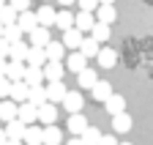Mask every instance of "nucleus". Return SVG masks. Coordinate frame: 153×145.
Masks as SVG:
<instances>
[{"instance_id":"nucleus-1","label":"nucleus","mask_w":153,"mask_h":145,"mask_svg":"<svg viewBox=\"0 0 153 145\" xmlns=\"http://www.w3.org/2000/svg\"><path fill=\"white\" fill-rule=\"evenodd\" d=\"M16 118L22 120L25 126H27V123H36V120H38V107L30 104V101H19V104H16Z\"/></svg>"},{"instance_id":"nucleus-2","label":"nucleus","mask_w":153,"mask_h":145,"mask_svg":"<svg viewBox=\"0 0 153 145\" xmlns=\"http://www.w3.org/2000/svg\"><path fill=\"white\" fill-rule=\"evenodd\" d=\"M60 104L66 107V112H82L85 99H82L79 90H66V96H63V101H60Z\"/></svg>"},{"instance_id":"nucleus-3","label":"nucleus","mask_w":153,"mask_h":145,"mask_svg":"<svg viewBox=\"0 0 153 145\" xmlns=\"http://www.w3.org/2000/svg\"><path fill=\"white\" fill-rule=\"evenodd\" d=\"M41 68H44V80L47 82H57V80H63V74H66V66L60 60H47Z\"/></svg>"},{"instance_id":"nucleus-4","label":"nucleus","mask_w":153,"mask_h":145,"mask_svg":"<svg viewBox=\"0 0 153 145\" xmlns=\"http://www.w3.org/2000/svg\"><path fill=\"white\" fill-rule=\"evenodd\" d=\"M82 39H85V33L79 30V28H68V30H63V47L66 49H79V44H82Z\"/></svg>"},{"instance_id":"nucleus-5","label":"nucleus","mask_w":153,"mask_h":145,"mask_svg":"<svg viewBox=\"0 0 153 145\" xmlns=\"http://www.w3.org/2000/svg\"><path fill=\"white\" fill-rule=\"evenodd\" d=\"M47 88V101H52V104H60L63 101V96H66V85H63V80H57V82H47L44 85Z\"/></svg>"},{"instance_id":"nucleus-6","label":"nucleus","mask_w":153,"mask_h":145,"mask_svg":"<svg viewBox=\"0 0 153 145\" xmlns=\"http://www.w3.org/2000/svg\"><path fill=\"white\" fill-rule=\"evenodd\" d=\"M66 126H68V132H71L74 137H79L90 123H88V118H85L82 112H68V123H66Z\"/></svg>"},{"instance_id":"nucleus-7","label":"nucleus","mask_w":153,"mask_h":145,"mask_svg":"<svg viewBox=\"0 0 153 145\" xmlns=\"http://www.w3.org/2000/svg\"><path fill=\"white\" fill-rule=\"evenodd\" d=\"M93 16H99V22H107L112 25L115 19H118V11H115V3H99L93 11Z\"/></svg>"},{"instance_id":"nucleus-8","label":"nucleus","mask_w":153,"mask_h":145,"mask_svg":"<svg viewBox=\"0 0 153 145\" xmlns=\"http://www.w3.org/2000/svg\"><path fill=\"white\" fill-rule=\"evenodd\" d=\"M131 126H134V120H131V115L123 110V112H118V115H112V132L115 134H126V132H131Z\"/></svg>"},{"instance_id":"nucleus-9","label":"nucleus","mask_w":153,"mask_h":145,"mask_svg":"<svg viewBox=\"0 0 153 145\" xmlns=\"http://www.w3.org/2000/svg\"><path fill=\"white\" fill-rule=\"evenodd\" d=\"M41 134H44V126L27 123V126H25V134H22V142H25V145H41Z\"/></svg>"},{"instance_id":"nucleus-10","label":"nucleus","mask_w":153,"mask_h":145,"mask_svg":"<svg viewBox=\"0 0 153 145\" xmlns=\"http://www.w3.org/2000/svg\"><path fill=\"white\" fill-rule=\"evenodd\" d=\"M96 60H99L101 68H115V63H118V52H115L112 47H99V55H96Z\"/></svg>"},{"instance_id":"nucleus-11","label":"nucleus","mask_w":153,"mask_h":145,"mask_svg":"<svg viewBox=\"0 0 153 145\" xmlns=\"http://www.w3.org/2000/svg\"><path fill=\"white\" fill-rule=\"evenodd\" d=\"M38 120H41V126H49L57 120V104L52 101H44L41 107H38Z\"/></svg>"},{"instance_id":"nucleus-12","label":"nucleus","mask_w":153,"mask_h":145,"mask_svg":"<svg viewBox=\"0 0 153 145\" xmlns=\"http://www.w3.org/2000/svg\"><path fill=\"white\" fill-rule=\"evenodd\" d=\"M41 145H63V132L57 129L55 123L44 126V134H41Z\"/></svg>"},{"instance_id":"nucleus-13","label":"nucleus","mask_w":153,"mask_h":145,"mask_svg":"<svg viewBox=\"0 0 153 145\" xmlns=\"http://www.w3.org/2000/svg\"><path fill=\"white\" fill-rule=\"evenodd\" d=\"M27 36H30V47H47V41L52 39V36H49V28H44V25H36Z\"/></svg>"},{"instance_id":"nucleus-14","label":"nucleus","mask_w":153,"mask_h":145,"mask_svg":"<svg viewBox=\"0 0 153 145\" xmlns=\"http://www.w3.org/2000/svg\"><path fill=\"white\" fill-rule=\"evenodd\" d=\"M27 90H30V85L25 82V80H16V82H11V90H8V99L11 101H27Z\"/></svg>"},{"instance_id":"nucleus-15","label":"nucleus","mask_w":153,"mask_h":145,"mask_svg":"<svg viewBox=\"0 0 153 145\" xmlns=\"http://www.w3.org/2000/svg\"><path fill=\"white\" fill-rule=\"evenodd\" d=\"M90 93H93V99H96V101H101V104H104V101H107V99L115 93V90H112V85H109V82H104V80H96V85L90 88Z\"/></svg>"},{"instance_id":"nucleus-16","label":"nucleus","mask_w":153,"mask_h":145,"mask_svg":"<svg viewBox=\"0 0 153 145\" xmlns=\"http://www.w3.org/2000/svg\"><path fill=\"white\" fill-rule=\"evenodd\" d=\"M16 25L22 28V33H30V30L38 25V19H36V11H30V8H27V11H19V14H16Z\"/></svg>"},{"instance_id":"nucleus-17","label":"nucleus","mask_w":153,"mask_h":145,"mask_svg":"<svg viewBox=\"0 0 153 145\" xmlns=\"http://www.w3.org/2000/svg\"><path fill=\"white\" fill-rule=\"evenodd\" d=\"M85 66H88V58L82 55L79 49H71V55L66 58V68H68V71H74V74H76V71H82Z\"/></svg>"},{"instance_id":"nucleus-18","label":"nucleus","mask_w":153,"mask_h":145,"mask_svg":"<svg viewBox=\"0 0 153 145\" xmlns=\"http://www.w3.org/2000/svg\"><path fill=\"white\" fill-rule=\"evenodd\" d=\"M6 137L8 140H22V134H25V123L19 120V118H11V120H6Z\"/></svg>"},{"instance_id":"nucleus-19","label":"nucleus","mask_w":153,"mask_h":145,"mask_svg":"<svg viewBox=\"0 0 153 145\" xmlns=\"http://www.w3.org/2000/svg\"><path fill=\"white\" fill-rule=\"evenodd\" d=\"M93 22H96L93 11H76V14H74V28H79L82 33H88V30L93 28Z\"/></svg>"},{"instance_id":"nucleus-20","label":"nucleus","mask_w":153,"mask_h":145,"mask_svg":"<svg viewBox=\"0 0 153 145\" xmlns=\"http://www.w3.org/2000/svg\"><path fill=\"white\" fill-rule=\"evenodd\" d=\"M90 36H93V39L96 41H99V44H104V41H109V36H112V30H109V25L107 22H99V19H96L93 22V28L88 30Z\"/></svg>"},{"instance_id":"nucleus-21","label":"nucleus","mask_w":153,"mask_h":145,"mask_svg":"<svg viewBox=\"0 0 153 145\" xmlns=\"http://www.w3.org/2000/svg\"><path fill=\"white\" fill-rule=\"evenodd\" d=\"M25 63H27V66H44V63H47V52H44V47H27Z\"/></svg>"},{"instance_id":"nucleus-22","label":"nucleus","mask_w":153,"mask_h":145,"mask_svg":"<svg viewBox=\"0 0 153 145\" xmlns=\"http://www.w3.org/2000/svg\"><path fill=\"white\" fill-rule=\"evenodd\" d=\"M25 68H27L25 60H8V66H6V77H8L11 82H16V80L25 77Z\"/></svg>"},{"instance_id":"nucleus-23","label":"nucleus","mask_w":153,"mask_h":145,"mask_svg":"<svg viewBox=\"0 0 153 145\" xmlns=\"http://www.w3.org/2000/svg\"><path fill=\"white\" fill-rule=\"evenodd\" d=\"M96 80H99V74H96V68H90V66H85L82 71H76V82H79V88H93L96 85Z\"/></svg>"},{"instance_id":"nucleus-24","label":"nucleus","mask_w":153,"mask_h":145,"mask_svg":"<svg viewBox=\"0 0 153 145\" xmlns=\"http://www.w3.org/2000/svg\"><path fill=\"white\" fill-rule=\"evenodd\" d=\"M27 41H22V39H19V41H11L8 44V60H25V55H27Z\"/></svg>"},{"instance_id":"nucleus-25","label":"nucleus","mask_w":153,"mask_h":145,"mask_svg":"<svg viewBox=\"0 0 153 145\" xmlns=\"http://www.w3.org/2000/svg\"><path fill=\"white\" fill-rule=\"evenodd\" d=\"M44 52H47V60H63V55H66V47H63V41H47V47H44Z\"/></svg>"},{"instance_id":"nucleus-26","label":"nucleus","mask_w":153,"mask_h":145,"mask_svg":"<svg viewBox=\"0 0 153 145\" xmlns=\"http://www.w3.org/2000/svg\"><path fill=\"white\" fill-rule=\"evenodd\" d=\"M55 14H57V11H55L52 6H47V3H44L41 8L36 11V19H38V25H44V28H52V25H55Z\"/></svg>"},{"instance_id":"nucleus-27","label":"nucleus","mask_w":153,"mask_h":145,"mask_svg":"<svg viewBox=\"0 0 153 145\" xmlns=\"http://www.w3.org/2000/svg\"><path fill=\"white\" fill-rule=\"evenodd\" d=\"M27 101L36 104V107H41V104L47 101V88H44V82H41V85H30V90H27Z\"/></svg>"},{"instance_id":"nucleus-28","label":"nucleus","mask_w":153,"mask_h":145,"mask_svg":"<svg viewBox=\"0 0 153 145\" xmlns=\"http://www.w3.org/2000/svg\"><path fill=\"white\" fill-rule=\"evenodd\" d=\"M104 107H107V112H109V115H118V112H123V110H126V99H123V96H118V93H112V96L104 101Z\"/></svg>"},{"instance_id":"nucleus-29","label":"nucleus","mask_w":153,"mask_h":145,"mask_svg":"<svg viewBox=\"0 0 153 145\" xmlns=\"http://www.w3.org/2000/svg\"><path fill=\"white\" fill-rule=\"evenodd\" d=\"M22 80H25L27 85H41V82H44V68H41V66H27Z\"/></svg>"},{"instance_id":"nucleus-30","label":"nucleus","mask_w":153,"mask_h":145,"mask_svg":"<svg viewBox=\"0 0 153 145\" xmlns=\"http://www.w3.org/2000/svg\"><path fill=\"white\" fill-rule=\"evenodd\" d=\"M79 52L85 58H96V55H99V41H96L93 36H85L82 44H79Z\"/></svg>"},{"instance_id":"nucleus-31","label":"nucleus","mask_w":153,"mask_h":145,"mask_svg":"<svg viewBox=\"0 0 153 145\" xmlns=\"http://www.w3.org/2000/svg\"><path fill=\"white\" fill-rule=\"evenodd\" d=\"M11 118H16V101H11V99H0V120H11Z\"/></svg>"},{"instance_id":"nucleus-32","label":"nucleus","mask_w":153,"mask_h":145,"mask_svg":"<svg viewBox=\"0 0 153 145\" xmlns=\"http://www.w3.org/2000/svg\"><path fill=\"white\" fill-rule=\"evenodd\" d=\"M71 25H74V14L71 11H57L55 14V28L57 30H68Z\"/></svg>"},{"instance_id":"nucleus-33","label":"nucleus","mask_w":153,"mask_h":145,"mask_svg":"<svg viewBox=\"0 0 153 145\" xmlns=\"http://www.w3.org/2000/svg\"><path fill=\"white\" fill-rule=\"evenodd\" d=\"M22 36H25V33H22V28H19L16 22H11V25H3V39H6L8 44H11V41H19Z\"/></svg>"},{"instance_id":"nucleus-34","label":"nucleus","mask_w":153,"mask_h":145,"mask_svg":"<svg viewBox=\"0 0 153 145\" xmlns=\"http://www.w3.org/2000/svg\"><path fill=\"white\" fill-rule=\"evenodd\" d=\"M79 137H82V142H85V145H99V140H101V132L96 129V126H88V129H85Z\"/></svg>"},{"instance_id":"nucleus-35","label":"nucleus","mask_w":153,"mask_h":145,"mask_svg":"<svg viewBox=\"0 0 153 145\" xmlns=\"http://www.w3.org/2000/svg\"><path fill=\"white\" fill-rule=\"evenodd\" d=\"M16 14H19V11H16L14 6H8V3H6L3 8H0V22H3V25H11V22H16Z\"/></svg>"},{"instance_id":"nucleus-36","label":"nucleus","mask_w":153,"mask_h":145,"mask_svg":"<svg viewBox=\"0 0 153 145\" xmlns=\"http://www.w3.org/2000/svg\"><path fill=\"white\" fill-rule=\"evenodd\" d=\"M76 6H79V11H96L99 0H76Z\"/></svg>"},{"instance_id":"nucleus-37","label":"nucleus","mask_w":153,"mask_h":145,"mask_svg":"<svg viewBox=\"0 0 153 145\" xmlns=\"http://www.w3.org/2000/svg\"><path fill=\"white\" fill-rule=\"evenodd\" d=\"M8 90H11V80L0 77V99H8Z\"/></svg>"},{"instance_id":"nucleus-38","label":"nucleus","mask_w":153,"mask_h":145,"mask_svg":"<svg viewBox=\"0 0 153 145\" xmlns=\"http://www.w3.org/2000/svg\"><path fill=\"white\" fill-rule=\"evenodd\" d=\"M8 6H14L16 11H27L30 8V0H8Z\"/></svg>"},{"instance_id":"nucleus-39","label":"nucleus","mask_w":153,"mask_h":145,"mask_svg":"<svg viewBox=\"0 0 153 145\" xmlns=\"http://www.w3.org/2000/svg\"><path fill=\"white\" fill-rule=\"evenodd\" d=\"M99 145H118V137H115V134H101Z\"/></svg>"},{"instance_id":"nucleus-40","label":"nucleus","mask_w":153,"mask_h":145,"mask_svg":"<svg viewBox=\"0 0 153 145\" xmlns=\"http://www.w3.org/2000/svg\"><path fill=\"white\" fill-rule=\"evenodd\" d=\"M0 58H8V41L0 36Z\"/></svg>"},{"instance_id":"nucleus-41","label":"nucleus","mask_w":153,"mask_h":145,"mask_svg":"<svg viewBox=\"0 0 153 145\" xmlns=\"http://www.w3.org/2000/svg\"><path fill=\"white\" fill-rule=\"evenodd\" d=\"M6 66H8V58H0V77H6Z\"/></svg>"},{"instance_id":"nucleus-42","label":"nucleus","mask_w":153,"mask_h":145,"mask_svg":"<svg viewBox=\"0 0 153 145\" xmlns=\"http://www.w3.org/2000/svg\"><path fill=\"white\" fill-rule=\"evenodd\" d=\"M66 145H85V142H82V137H71V140H68Z\"/></svg>"},{"instance_id":"nucleus-43","label":"nucleus","mask_w":153,"mask_h":145,"mask_svg":"<svg viewBox=\"0 0 153 145\" xmlns=\"http://www.w3.org/2000/svg\"><path fill=\"white\" fill-rule=\"evenodd\" d=\"M3 145H25V142H22V140H6Z\"/></svg>"},{"instance_id":"nucleus-44","label":"nucleus","mask_w":153,"mask_h":145,"mask_svg":"<svg viewBox=\"0 0 153 145\" xmlns=\"http://www.w3.org/2000/svg\"><path fill=\"white\" fill-rule=\"evenodd\" d=\"M57 3H60V6L66 8V6H71V3H76V0H57Z\"/></svg>"},{"instance_id":"nucleus-45","label":"nucleus","mask_w":153,"mask_h":145,"mask_svg":"<svg viewBox=\"0 0 153 145\" xmlns=\"http://www.w3.org/2000/svg\"><path fill=\"white\" fill-rule=\"evenodd\" d=\"M6 140H8V137H6V129H0V145H3Z\"/></svg>"},{"instance_id":"nucleus-46","label":"nucleus","mask_w":153,"mask_h":145,"mask_svg":"<svg viewBox=\"0 0 153 145\" xmlns=\"http://www.w3.org/2000/svg\"><path fill=\"white\" fill-rule=\"evenodd\" d=\"M99 3H115V0H99Z\"/></svg>"},{"instance_id":"nucleus-47","label":"nucleus","mask_w":153,"mask_h":145,"mask_svg":"<svg viewBox=\"0 0 153 145\" xmlns=\"http://www.w3.org/2000/svg\"><path fill=\"white\" fill-rule=\"evenodd\" d=\"M3 6H6V0H0V8H3Z\"/></svg>"},{"instance_id":"nucleus-48","label":"nucleus","mask_w":153,"mask_h":145,"mask_svg":"<svg viewBox=\"0 0 153 145\" xmlns=\"http://www.w3.org/2000/svg\"><path fill=\"white\" fill-rule=\"evenodd\" d=\"M0 36H3V22H0Z\"/></svg>"},{"instance_id":"nucleus-49","label":"nucleus","mask_w":153,"mask_h":145,"mask_svg":"<svg viewBox=\"0 0 153 145\" xmlns=\"http://www.w3.org/2000/svg\"><path fill=\"white\" fill-rule=\"evenodd\" d=\"M118 145H131V142H118Z\"/></svg>"},{"instance_id":"nucleus-50","label":"nucleus","mask_w":153,"mask_h":145,"mask_svg":"<svg viewBox=\"0 0 153 145\" xmlns=\"http://www.w3.org/2000/svg\"><path fill=\"white\" fill-rule=\"evenodd\" d=\"M44 3H47V0H44Z\"/></svg>"}]
</instances>
